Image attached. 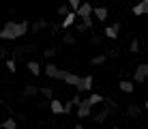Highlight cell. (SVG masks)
<instances>
[{"mask_svg":"<svg viewBox=\"0 0 148 129\" xmlns=\"http://www.w3.org/2000/svg\"><path fill=\"white\" fill-rule=\"evenodd\" d=\"M120 48H110L108 52H105V56H108V58H118V56H120Z\"/></svg>","mask_w":148,"mask_h":129,"instance_id":"cell-29","label":"cell"},{"mask_svg":"<svg viewBox=\"0 0 148 129\" xmlns=\"http://www.w3.org/2000/svg\"><path fill=\"white\" fill-rule=\"evenodd\" d=\"M43 28H47V19H37V22L34 24H30V30H32V32H39V30H43Z\"/></svg>","mask_w":148,"mask_h":129,"instance_id":"cell-18","label":"cell"},{"mask_svg":"<svg viewBox=\"0 0 148 129\" xmlns=\"http://www.w3.org/2000/svg\"><path fill=\"white\" fill-rule=\"evenodd\" d=\"M75 19H77V13H73V11H71V13L67 15V17H64L62 22H60V28H71V26L75 24Z\"/></svg>","mask_w":148,"mask_h":129,"instance_id":"cell-15","label":"cell"},{"mask_svg":"<svg viewBox=\"0 0 148 129\" xmlns=\"http://www.w3.org/2000/svg\"><path fill=\"white\" fill-rule=\"evenodd\" d=\"M103 34H105L108 39H112V41H114V39H118V37H120V22H116V24H110L108 28L103 30Z\"/></svg>","mask_w":148,"mask_h":129,"instance_id":"cell-7","label":"cell"},{"mask_svg":"<svg viewBox=\"0 0 148 129\" xmlns=\"http://www.w3.org/2000/svg\"><path fill=\"white\" fill-rule=\"evenodd\" d=\"M92 4H90V2H82V7L77 9V17L82 19V22H84V19L86 17H92Z\"/></svg>","mask_w":148,"mask_h":129,"instance_id":"cell-9","label":"cell"},{"mask_svg":"<svg viewBox=\"0 0 148 129\" xmlns=\"http://www.w3.org/2000/svg\"><path fill=\"white\" fill-rule=\"evenodd\" d=\"M43 73L47 77H52V80H60V77H62V69H60L58 65H54V63H47L43 67Z\"/></svg>","mask_w":148,"mask_h":129,"instance_id":"cell-5","label":"cell"},{"mask_svg":"<svg viewBox=\"0 0 148 129\" xmlns=\"http://www.w3.org/2000/svg\"><path fill=\"white\" fill-rule=\"evenodd\" d=\"M49 110H52V114H64V103L58 99H52L49 101Z\"/></svg>","mask_w":148,"mask_h":129,"instance_id":"cell-11","label":"cell"},{"mask_svg":"<svg viewBox=\"0 0 148 129\" xmlns=\"http://www.w3.org/2000/svg\"><path fill=\"white\" fill-rule=\"evenodd\" d=\"M92 82H95V77L92 75H84L82 77V82H79V86L75 88V92H79V95H84V92H92Z\"/></svg>","mask_w":148,"mask_h":129,"instance_id":"cell-4","label":"cell"},{"mask_svg":"<svg viewBox=\"0 0 148 129\" xmlns=\"http://www.w3.org/2000/svg\"><path fill=\"white\" fill-rule=\"evenodd\" d=\"M2 108H4V101H2V99H0V110H2Z\"/></svg>","mask_w":148,"mask_h":129,"instance_id":"cell-42","label":"cell"},{"mask_svg":"<svg viewBox=\"0 0 148 129\" xmlns=\"http://www.w3.org/2000/svg\"><path fill=\"white\" fill-rule=\"evenodd\" d=\"M7 52H9L7 48H2V45H0V58H4V56H7Z\"/></svg>","mask_w":148,"mask_h":129,"instance_id":"cell-39","label":"cell"},{"mask_svg":"<svg viewBox=\"0 0 148 129\" xmlns=\"http://www.w3.org/2000/svg\"><path fill=\"white\" fill-rule=\"evenodd\" d=\"M79 7H82L79 0H69V9H71L73 13H77V9H79Z\"/></svg>","mask_w":148,"mask_h":129,"instance_id":"cell-32","label":"cell"},{"mask_svg":"<svg viewBox=\"0 0 148 129\" xmlns=\"http://www.w3.org/2000/svg\"><path fill=\"white\" fill-rule=\"evenodd\" d=\"M69 101H71V106H73V108H77V106H79V103H82V101H84V97H82V95H79V92H75V95H73V97H71V99H69Z\"/></svg>","mask_w":148,"mask_h":129,"instance_id":"cell-30","label":"cell"},{"mask_svg":"<svg viewBox=\"0 0 148 129\" xmlns=\"http://www.w3.org/2000/svg\"><path fill=\"white\" fill-rule=\"evenodd\" d=\"M15 67H17V63H15L13 58H7V69L11 71V73H15V71H17V69H15Z\"/></svg>","mask_w":148,"mask_h":129,"instance_id":"cell-33","label":"cell"},{"mask_svg":"<svg viewBox=\"0 0 148 129\" xmlns=\"http://www.w3.org/2000/svg\"><path fill=\"white\" fill-rule=\"evenodd\" d=\"M86 99H88V103H90V106H97V103H103V99H105V97H103V95H99V92H90V95L86 97Z\"/></svg>","mask_w":148,"mask_h":129,"instance_id":"cell-19","label":"cell"},{"mask_svg":"<svg viewBox=\"0 0 148 129\" xmlns=\"http://www.w3.org/2000/svg\"><path fill=\"white\" fill-rule=\"evenodd\" d=\"M39 92H41V88H37L34 84H26V86H24V90H22V95L24 97H37Z\"/></svg>","mask_w":148,"mask_h":129,"instance_id":"cell-13","label":"cell"},{"mask_svg":"<svg viewBox=\"0 0 148 129\" xmlns=\"http://www.w3.org/2000/svg\"><path fill=\"white\" fill-rule=\"evenodd\" d=\"M118 88L122 92H129V95H131V92L135 90V86H133V82H129V80H120L118 82Z\"/></svg>","mask_w":148,"mask_h":129,"instance_id":"cell-16","label":"cell"},{"mask_svg":"<svg viewBox=\"0 0 148 129\" xmlns=\"http://www.w3.org/2000/svg\"><path fill=\"white\" fill-rule=\"evenodd\" d=\"M73 129H84V125H79V123H77V125H75Z\"/></svg>","mask_w":148,"mask_h":129,"instance_id":"cell-41","label":"cell"},{"mask_svg":"<svg viewBox=\"0 0 148 129\" xmlns=\"http://www.w3.org/2000/svg\"><path fill=\"white\" fill-rule=\"evenodd\" d=\"M103 106H105V108H110L114 114H118V112H120V110H118V103L112 99V97H105V99H103Z\"/></svg>","mask_w":148,"mask_h":129,"instance_id":"cell-20","label":"cell"},{"mask_svg":"<svg viewBox=\"0 0 148 129\" xmlns=\"http://www.w3.org/2000/svg\"><path fill=\"white\" fill-rule=\"evenodd\" d=\"M58 30H60V24H52V37L58 34Z\"/></svg>","mask_w":148,"mask_h":129,"instance_id":"cell-37","label":"cell"},{"mask_svg":"<svg viewBox=\"0 0 148 129\" xmlns=\"http://www.w3.org/2000/svg\"><path fill=\"white\" fill-rule=\"evenodd\" d=\"M39 108H41V110H45V108H49V101H41V103H39Z\"/></svg>","mask_w":148,"mask_h":129,"instance_id":"cell-40","label":"cell"},{"mask_svg":"<svg viewBox=\"0 0 148 129\" xmlns=\"http://www.w3.org/2000/svg\"><path fill=\"white\" fill-rule=\"evenodd\" d=\"M112 129H120V127H112Z\"/></svg>","mask_w":148,"mask_h":129,"instance_id":"cell-44","label":"cell"},{"mask_svg":"<svg viewBox=\"0 0 148 129\" xmlns=\"http://www.w3.org/2000/svg\"><path fill=\"white\" fill-rule=\"evenodd\" d=\"M71 110H73V106H71V101L64 103V114H71Z\"/></svg>","mask_w":148,"mask_h":129,"instance_id":"cell-38","label":"cell"},{"mask_svg":"<svg viewBox=\"0 0 148 129\" xmlns=\"http://www.w3.org/2000/svg\"><path fill=\"white\" fill-rule=\"evenodd\" d=\"M99 43H103V37L101 34H92L90 37V45H99Z\"/></svg>","mask_w":148,"mask_h":129,"instance_id":"cell-34","label":"cell"},{"mask_svg":"<svg viewBox=\"0 0 148 129\" xmlns=\"http://www.w3.org/2000/svg\"><path fill=\"white\" fill-rule=\"evenodd\" d=\"M77 116L79 118H88V116H92V106L88 103V99H84L77 106Z\"/></svg>","mask_w":148,"mask_h":129,"instance_id":"cell-8","label":"cell"},{"mask_svg":"<svg viewBox=\"0 0 148 129\" xmlns=\"http://www.w3.org/2000/svg\"><path fill=\"white\" fill-rule=\"evenodd\" d=\"M133 15H148V0L135 4V7H133Z\"/></svg>","mask_w":148,"mask_h":129,"instance_id":"cell-17","label":"cell"},{"mask_svg":"<svg viewBox=\"0 0 148 129\" xmlns=\"http://www.w3.org/2000/svg\"><path fill=\"white\" fill-rule=\"evenodd\" d=\"M2 129H17V121H15V118H7V121H2Z\"/></svg>","mask_w":148,"mask_h":129,"instance_id":"cell-28","label":"cell"},{"mask_svg":"<svg viewBox=\"0 0 148 129\" xmlns=\"http://www.w3.org/2000/svg\"><path fill=\"white\" fill-rule=\"evenodd\" d=\"M41 95H43L47 101H52L54 99V86H41Z\"/></svg>","mask_w":148,"mask_h":129,"instance_id":"cell-22","label":"cell"},{"mask_svg":"<svg viewBox=\"0 0 148 129\" xmlns=\"http://www.w3.org/2000/svg\"><path fill=\"white\" fill-rule=\"evenodd\" d=\"M127 114L133 116V118H140L142 116V108L137 106V103H129V106H127Z\"/></svg>","mask_w":148,"mask_h":129,"instance_id":"cell-14","label":"cell"},{"mask_svg":"<svg viewBox=\"0 0 148 129\" xmlns=\"http://www.w3.org/2000/svg\"><path fill=\"white\" fill-rule=\"evenodd\" d=\"M60 80H64L69 86H75V88H77L79 82H82V77H79V75H75V73H69V71H64V69H62V77H60Z\"/></svg>","mask_w":148,"mask_h":129,"instance_id":"cell-10","label":"cell"},{"mask_svg":"<svg viewBox=\"0 0 148 129\" xmlns=\"http://www.w3.org/2000/svg\"><path fill=\"white\" fill-rule=\"evenodd\" d=\"M86 30H88V28H86L84 22H77V24H75V32H86Z\"/></svg>","mask_w":148,"mask_h":129,"instance_id":"cell-35","label":"cell"},{"mask_svg":"<svg viewBox=\"0 0 148 129\" xmlns=\"http://www.w3.org/2000/svg\"><path fill=\"white\" fill-rule=\"evenodd\" d=\"M146 121H148V118H146Z\"/></svg>","mask_w":148,"mask_h":129,"instance_id":"cell-46","label":"cell"},{"mask_svg":"<svg viewBox=\"0 0 148 129\" xmlns=\"http://www.w3.org/2000/svg\"><path fill=\"white\" fill-rule=\"evenodd\" d=\"M0 39L2 41H17V22H13V19H9L7 24L0 28Z\"/></svg>","mask_w":148,"mask_h":129,"instance_id":"cell-2","label":"cell"},{"mask_svg":"<svg viewBox=\"0 0 148 129\" xmlns=\"http://www.w3.org/2000/svg\"><path fill=\"white\" fill-rule=\"evenodd\" d=\"M56 13H58V15H60V17H62V19H64V17H67V15L71 13V9H69V4H60V7H58V9H56Z\"/></svg>","mask_w":148,"mask_h":129,"instance_id":"cell-26","label":"cell"},{"mask_svg":"<svg viewBox=\"0 0 148 129\" xmlns=\"http://www.w3.org/2000/svg\"><path fill=\"white\" fill-rule=\"evenodd\" d=\"M56 52H58V50H56V48H45L43 52H41V54H43V56H45V58H47V60H49V63H52V58H54V56H56Z\"/></svg>","mask_w":148,"mask_h":129,"instance_id":"cell-27","label":"cell"},{"mask_svg":"<svg viewBox=\"0 0 148 129\" xmlns=\"http://www.w3.org/2000/svg\"><path fill=\"white\" fill-rule=\"evenodd\" d=\"M0 129H2V123H0Z\"/></svg>","mask_w":148,"mask_h":129,"instance_id":"cell-45","label":"cell"},{"mask_svg":"<svg viewBox=\"0 0 148 129\" xmlns=\"http://www.w3.org/2000/svg\"><path fill=\"white\" fill-rule=\"evenodd\" d=\"M144 108H146V110H148V99H146V101H144Z\"/></svg>","mask_w":148,"mask_h":129,"instance_id":"cell-43","label":"cell"},{"mask_svg":"<svg viewBox=\"0 0 148 129\" xmlns=\"http://www.w3.org/2000/svg\"><path fill=\"white\" fill-rule=\"evenodd\" d=\"M105 60H108V56H105V54H97V56H92V58H90V63H92L95 67H99V65H103Z\"/></svg>","mask_w":148,"mask_h":129,"instance_id":"cell-24","label":"cell"},{"mask_svg":"<svg viewBox=\"0 0 148 129\" xmlns=\"http://www.w3.org/2000/svg\"><path fill=\"white\" fill-rule=\"evenodd\" d=\"M62 43L64 45H75V43H77V39H75V34L67 32V34H62Z\"/></svg>","mask_w":148,"mask_h":129,"instance_id":"cell-25","label":"cell"},{"mask_svg":"<svg viewBox=\"0 0 148 129\" xmlns=\"http://www.w3.org/2000/svg\"><path fill=\"white\" fill-rule=\"evenodd\" d=\"M28 30H30V24H28V22H19V24H17V37H24Z\"/></svg>","mask_w":148,"mask_h":129,"instance_id":"cell-23","label":"cell"},{"mask_svg":"<svg viewBox=\"0 0 148 129\" xmlns=\"http://www.w3.org/2000/svg\"><path fill=\"white\" fill-rule=\"evenodd\" d=\"M146 129H148V127H146Z\"/></svg>","mask_w":148,"mask_h":129,"instance_id":"cell-47","label":"cell"},{"mask_svg":"<svg viewBox=\"0 0 148 129\" xmlns=\"http://www.w3.org/2000/svg\"><path fill=\"white\" fill-rule=\"evenodd\" d=\"M26 67H28V71H30L32 75H39V73H41V65L37 63V60H28Z\"/></svg>","mask_w":148,"mask_h":129,"instance_id":"cell-21","label":"cell"},{"mask_svg":"<svg viewBox=\"0 0 148 129\" xmlns=\"http://www.w3.org/2000/svg\"><path fill=\"white\" fill-rule=\"evenodd\" d=\"M84 24H86V28H88V30H92V26H95V19H92V17H86V19H84Z\"/></svg>","mask_w":148,"mask_h":129,"instance_id":"cell-36","label":"cell"},{"mask_svg":"<svg viewBox=\"0 0 148 129\" xmlns=\"http://www.w3.org/2000/svg\"><path fill=\"white\" fill-rule=\"evenodd\" d=\"M112 114H114V112H112L110 108H105V106H103V110H101V112H97V114H92V121L97 123V125H103V123L108 121V118H110Z\"/></svg>","mask_w":148,"mask_h":129,"instance_id":"cell-6","label":"cell"},{"mask_svg":"<svg viewBox=\"0 0 148 129\" xmlns=\"http://www.w3.org/2000/svg\"><path fill=\"white\" fill-rule=\"evenodd\" d=\"M30 56H34V60H37V48L32 43L30 45H17L15 50H11V58L15 63H28V60H32Z\"/></svg>","mask_w":148,"mask_h":129,"instance_id":"cell-1","label":"cell"},{"mask_svg":"<svg viewBox=\"0 0 148 129\" xmlns=\"http://www.w3.org/2000/svg\"><path fill=\"white\" fill-rule=\"evenodd\" d=\"M129 50H131V54H140V43H137V39H131Z\"/></svg>","mask_w":148,"mask_h":129,"instance_id":"cell-31","label":"cell"},{"mask_svg":"<svg viewBox=\"0 0 148 129\" xmlns=\"http://www.w3.org/2000/svg\"><path fill=\"white\" fill-rule=\"evenodd\" d=\"M133 80L137 82V84H144V82L148 80V63H140L135 67L133 71Z\"/></svg>","mask_w":148,"mask_h":129,"instance_id":"cell-3","label":"cell"},{"mask_svg":"<svg viewBox=\"0 0 148 129\" xmlns=\"http://www.w3.org/2000/svg\"><path fill=\"white\" fill-rule=\"evenodd\" d=\"M92 15L99 19V22H105V19H108V15H110V11H108L105 7H95V9H92Z\"/></svg>","mask_w":148,"mask_h":129,"instance_id":"cell-12","label":"cell"}]
</instances>
